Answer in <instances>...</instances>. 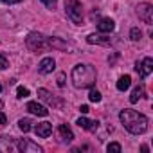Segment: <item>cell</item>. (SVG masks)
Returning <instances> with one entry per match:
<instances>
[{
  "mask_svg": "<svg viewBox=\"0 0 153 153\" xmlns=\"http://www.w3.org/2000/svg\"><path fill=\"white\" fill-rule=\"evenodd\" d=\"M70 78L76 88H92L97 79V70L90 63H78L72 68Z\"/></svg>",
  "mask_w": 153,
  "mask_h": 153,
  "instance_id": "cell-1",
  "label": "cell"
},
{
  "mask_svg": "<svg viewBox=\"0 0 153 153\" xmlns=\"http://www.w3.org/2000/svg\"><path fill=\"white\" fill-rule=\"evenodd\" d=\"M119 119H121L123 126H124L130 133H133V135L144 133V131L148 130V124H149V121H148V117H146L144 114H139V112H135V110H131V108L121 110Z\"/></svg>",
  "mask_w": 153,
  "mask_h": 153,
  "instance_id": "cell-2",
  "label": "cell"
},
{
  "mask_svg": "<svg viewBox=\"0 0 153 153\" xmlns=\"http://www.w3.org/2000/svg\"><path fill=\"white\" fill-rule=\"evenodd\" d=\"M25 45L31 52H43L49 51V40L42 34V33H29L25 38Z\"/></svg>",
  "mask_w": 153,
  "mask_h": 153,
  "instance_id": "cell-3",
  "label": "cell"
},
{
  "mask_svg": "<svg viewBox=\"0 0 153 153\" xmlns=\"http://www.w3.org/2000/svg\"><path fill=\"white\" fill-rule=\"evenodd\" d=\"M65 13L68 16V20L76 25L83 24V7L79 0H67L65 2Z\"/></svg>",
  "mask_w": 153,
  "mask_h": 153,
  "instance_id": "cell-4",
  "label": "cell"
},
{
  "mask_svg": "<svg viewBox=\"0 0 153 153\" xmlns=\"http://www.w3.org/2000/svg\"><path fill=\"white\" fill-rule=\"evenodd\" d=\"M38 97H40L42 101H45V103H47L49 106H52V108H63V106H65V101H63L61 97L51 94L47 88H38Z\"/></svg>",
  "mask_w": 153,
  "mask_h": 153,
  "instance_id": "cell-5",
  "label": "cell"
},
{
  "mask_svg": "<svg viewBox=\"0 0 153 153\" xmlns=\"http://www.w3.org/2000/svg\"><path fill=\"white\" fill-rule=\"evenodd\" d=\"M16 149L20 153H43V148L38 146L36 142L29 140V139H20L16 140Z\"/></svg>",
  "mask_w": 153,
  "mask_h": 153,
  "instance_id": "cell-6",
  "label": "cell"
},
{
  "mask_svg": "<svg viewBox=\"0 0 153 153\" xmlns=\"http://www.w3.org/2000/svg\"><path fill=\"white\" fill-rule=\"evenodd\" d=\"M137 16L144 22V24H151L153 22V6L148 4V2H140L137 6Z\"/></svg>",
  "mask_w": 153,
  "mask_h": 153,
  "instance_id": "cell-7",
  "label": "cell"
},
{
  "mask_svg": "<svg viewBox=\"0 0 153 153\" xmlns=\"http://www.w3.org/2000/svg\"><path fill=\"white\" fill-rule=\"evenodd\" d=\"M135 70L139 72V76L144 79V78H148V76L153 72V59L151 58H144L142 61H137L135 63Z\"/></svg>",
  "mask_w": 153,
  "mask_h": 153,
  "instance_id": "cell-8",
  "label": "cell"
},
{
  "mask_svg": "<svg viewBox=\"0 0 153 153\" xmlns=\"http://www.w3.org/2000/svg\"><path fill=\"white\" fill-rule=\"evenodd\" d=\"M25 108H27V112H31V114H34V115H38V117H45V115H49V110H47L43 105L36 103V101H29Z\"/></svg>",
  "mask_w": 153,
  "mask_h": 153,
  "instance_id": "cell-9",
  "label": "cell"
},
{
  "mask_svg": "<svg viewBox=\"0 0 153 153\" xmlns=\"http://www.w3.org/2000/svg\"><path fill=\"white\" fill-rule=\"evenodd\" d=\"M56 68V61L52 58H43L38 65V72L40 74H51L52 70Z\"/></svg>",
  "mask_w": 153,
  "mask_h": 153,
  "instance_id": "cell-10",
  "label": "cell"
},
{
  "mask_svg": "<svg viewBox=\"0 0 153 153\" xmlns=\"http://www.w3.org/2000/svg\"><path fill=\"white\" fill-rule=\"evenodd\" d=\"M34 133L38 135V137H42V139H47L51 133H52V124L51 123H40V124H36L34 126Z\"/></svg>",
  "mask_w": 153,
  "mask_h": 153,
  "instance_id": "cell-11",
  "label": "cell"
},
{
  "mask_svg": "<svg viewBox=\"0 0 153 153\" xmlns=\"http://www.w3.org/2000/svg\"><path fill=\"white\" fill-rule=\"evenodd\" d=\"M76 124H78L79 128H83V130L96 131L97 126H99V121H90V119H87V117H79L78 121H76Z\"/></svg>",
  "mask_w": 153,
  "mask_h": 153,
  "instance_id": "cell-12",
  "label": "cell"
},
{
  "mask_svg": "<svg viewBox=\"0 0 153 153\" xmlns=\"http://www.w3.org/2000/svg\"><path fill=\"white\" fill-rule=\"evenodd\" d=\"M13 149H16V142L13 137H7V135L0 137V151H13Z\"/></svg>",
  "mask_w": 153,
  "mask_h": 153,
  "instance_id": "cell-13",
  "label": "cell"
},
{
  "mask_svg": "<svg viewBox=\"0 0 153 153\" xmlns=\"http://www.w3.org/2000/svg\"><path fill=\"white\" fill-rule=\"evenodd\" d=\"M115 29V22L112 18H101L97 22V31L99 33H112Z\"/></svg>",
  "mask_w": 153,
  "mask_h": 153,
  "instance_id": "cell-14",
  "label": "cell"
},
{
  "mask_svg": "<svg viewBox=\"0 0 153 153\" xmlns=\"http://www.w3.org/2000/svg\"><path fill=\"white\" fill-rule=\"evenodd\" d=\"M87 42L88 43H97V45H112V40L106 38V36H101V34H88L87 36Z\"/></svg>",
  "mask_w": 153,
  "mask_h": 153,
  "instance_id": "cell-15",
  "label": "cell"
},
{
  "mask_svg": "<svg viewBox=\"0 0 153 153\" xmlns=\"http://www.w3.org/2000/svg\"><path fill=\"white\" fill-rule=\"evenodd\" d=\"M58 131H59V137H61L63 142H72V140H74V133H72V130L68 128V124H59Z\"/></svg>",
  "mask_w": 153,
  "mask_h": 153,
  "instance_id": "cell-16",
  "label": "cell"
},
{
  "mask_svg": "<svg viewBox=\"0 0 153 153\" xmlns=\"http://www.w3.org/2000/svg\"><path fill=\"white\" fill-rule=\"evenodd\" d=\"M47 40H49V47H51V49L67 51V43H65V42H61L59 38H56V36H51V38H47Z\"/></svg>",
  "mask_w": 153,
  "mask_h": 153,
  "instance_id": "cell-17",
  "label": "cell"
},
{
  "mask_svg": "<svg viewBox=\"0 0 153 153\" xmlns=\"http://www.w3.org/2000/svg\"><path fill=\"white\" fill-rule=\"evenodd\" d=\"M130 85H131V78H130L128 74H124V76H121L119 81H117V90L124 92V90H128V88H130Z\"/></svg>",
  "mask_w": 153,
  "mask_h": 153,
  "instance_id": "cell-18",
  "label": "cell"
},
{
  "mask_svg": "<svg viewBox=\"0 0 153 153\" xmlns=\"http://www.w3.org/2000/svg\"><path fill=\"white\" fill-rule=\"evenodd\" d=\"M142 96H144V85L140 83L139 87H135V88H133V92H131V96H130V103H131V105H133V103H137Z\"/></svg>",
  "mask_w": 153,
  "mask_h": 153,
  "instance_id": "cell-19",
  "label": "cell"
},
{
  "mask_svg": "<svg viewBox=\"0 0 153 153\" xmlns=\"http://www.w3.org/2000/svg\"><path fill=\"white\" fill-rule=\"evenodd\" d=\"M31 124H33V123H31V119H20V121H18V128H20L24 133L31 131V128H33Z\"/></svg>",
  "mask_w": 153,
  "mask_h": 153,
  "instance_id": "cell-20",
  "label": "cell"
},
{
  "mask_svg": "<svg viewBox=\"0 0 153 153\" xmlns=\"http://www.w3.org/2000/svg\"><path fill=\"white\" fill-rule=\"evenodd\" d=\"M130 38H131V42H139V40L142 38V31H140L139 27H133V29L130 31Z\"/></svg>",
  "mask_w": 153,
  "mask_h": 153,
  "instance_id": "cell-21",
  "label": "cell"
},
{
  "mask_svg": "<svg viewBox=\"0 0 153 153\" xmlns=\"http://www.w3.org/2000/svg\"><path fill=\"white\" fill-rule=\"evenodd\" d=\"M88 99H90L92 103H99V101H101V92L92 88V90H90V94H88Z\"/></svg>",
  "mask_w": 153,
  "mask_h": 153,
  "instance_id": "cell-22",
  "label": "cell"
},
{
  "mask_svg": "<svg viewBox=\"0 0 153 153\" xmlns=\"http://www.w3.org/2000/svg\"><path fill=\"white\" fill-rule=\"evenodd\" d=\"M16 97H18V99L29 97V90H27L25 87H18V88H16Z\"/></svg>",
  "mask_w": 153,
  "mask_h": 153,
  "instance_id": "cell-23",
  "label": "cell"
},
{
  "mask_svg": "<svg viewBox=\"0 0 153 153\" xmlns=\"http://www.w3.org/2000/svg\"><path fill=\"white\" fill-rule=\"evenodd\" d=\"M121 144L119 142H110L108 146H106V151H114V153H121Z\"/></svg>",
  "mask_w": 153,
  "mask_h": 153,
  "instance_id": "cell-24",
  "label": "cell"
},
{
  "mask_svg": "<svg viewBox=\"0 0 153 153\" xmlns=\"http://www.w3.org/2000/svg\"><path fill=\"white\" fill-rule=\"evenodd\" d=\"M9 67V61H7V58L4 56V54H0V70H6Z\"/></svg>",
  "mask_w": 153,
  "mask_h": 153,
  "instance_id": "cell-25",
  "label": "cell"
},
{
  "mask_svg": "<svg viewBox=\"0 0 153 153\" xmlns=\"http://www.w3.org/2000/svg\"><path fill=\"white\" fill-rule=\"evenodd\" d=\"M42 2L49 7V9H54L56 7V2H58V0H42Z\"/></svg>",
  "mask_w": 153,
  "mask_h": 153,
  "instance_id": "cell-26",
  "label": "cell"
},
{
  "mask_svg": "<svg viewBox=\"0 0 153 153\" xmlns=\"http://www.w3.org/2000/svg\"><path fill=\"white\" fill-rule=\"evenodd\" d=\"M58 87H65V74L63 72L58 76Z\"/></svg>",
  "mask_w": 153,
  "mask_h": 153,
  "instance_id": "cell-27",
  "label": "cell"
},
{
  "mask_svg": "<svg viewBox=\"0 0 153 153\" xmlns=\"http://www.w3.org/2000/svg\"><path fill=\"white\" fill-rule=\"evenodd\" d=\"M4 124H7V117L4 112H0V126H4Z\"/></svg>",
  "mask_w": 153,
  "mask_h": 153,
  "instance_id": "cell-28",
  "label": "cell"
},
{
  "mask_svg": "<svg viewBox=\"0 0 153 153\" xmlns=\"http://www.w3.org/2000/svg\"><path fill=\"white\" fill-rule=\"evenodd\" d=\"M79 112H81V114H88V106H87V105H81V106H79Z\"/></svg>",
  "mask_w": 153,
  "mask_h": 153,
  "instance_id": "cell-29",
  "label": "cell"
},
{
  "mask_svg": "<svg viewBox=\"0 0 153 153\" xmlns=\"http://www.w3.org/2000/svg\"><path fill=\"white\" fill-rule=\"evenodd\" d=\"M4 4H18V2H22V0H2Z\"/></svg>",
  "mask_w": 153,
  "mask_h": 153,
  "instance_id": "cell-30",
  "label": "cell"
},
{
  "mask_svg": "<svg viewBox=\"0 0 153 153\" xmlns=\"http://www.w3.org/2000/svg\"><path fill=\"white\" fill-rule=\"evenodd\" d=\"M140 151H142V153H148V151H149V148L144 144V146H140Z\"/></svg>",
  "mask_w": 153,
  "mask_h": 153,
  "instance_id": "cell-31",
  "label": "cell"
},
{
  "mask_svg": "<svg viewBox=\"0 0 153 153\" xmlns=\"http://www.w3.org/2000/svg\"><path fill=\"white\" fill-rule=\"evenodd\" d=\"M0 92H2V85H0Z\"/></svg>",
  "mask_w": 153,
  "mask_h": 153,
  "instance_id": "cell-32",
  "label": "cell"
}]
</instances>
